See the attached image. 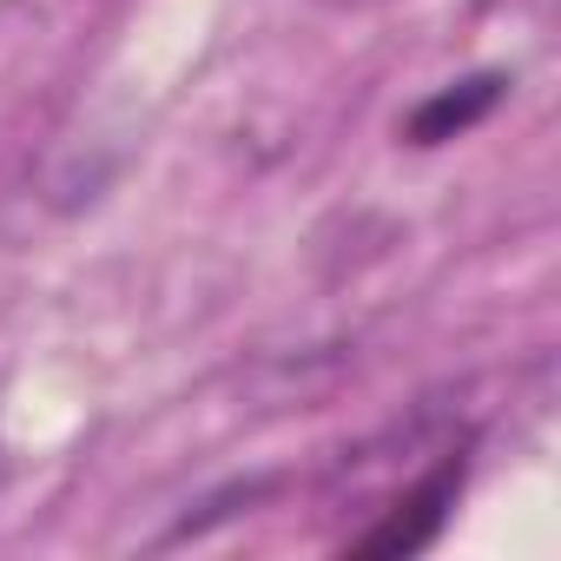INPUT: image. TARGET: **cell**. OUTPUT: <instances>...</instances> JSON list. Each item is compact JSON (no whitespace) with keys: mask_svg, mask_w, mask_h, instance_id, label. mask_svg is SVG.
Returning a JSON list of instances; mask_svg holds the SVG:
<instances>
[{"mask_svg":"<svg viewBox=\"0 0 561 561\" xmlns=\"http://www.w3.org/2000/svg\"><path fill=\"white\" fill-rule=\"evenodd\" d=\"M462 476H469V456H462V449H443V462H436L423 482H410V489L383 508V522L351 541V554H416V548H430V541L443 535L456 495H462Z\"/></svg>","mask_w":561,"mask_h":561,"instance_id":"obj_1","label":"cell"},{"mask_svg":"<svg viewBox=\"0 0 561 561\" xmlns=\"http://www.w3.org/2000/svg\"><path fill=\"white\" fill-rule=\"evenodd\" d=\"M502 100V80L495 73H482V80H462V87H449V93H436V100H423L416 113H410V146H443V139H456V133H469L489 106Z\"/></svg>","mask_w":561,"mask_h":561,"instance_id":"obj_2","label":"cell"}]
</instances>
